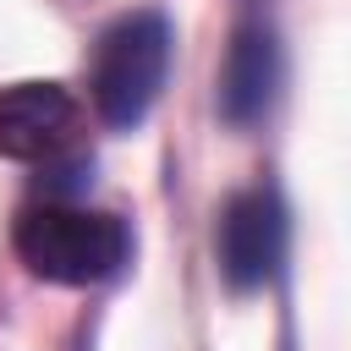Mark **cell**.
<instances>
[{
  "instance_id": "obj_1",
  "label": "cell",
  "mask_w": 351,
  "mask_h": 351,
  "mask_svg": "<svg viewBox=\"0 0 351 351\" xmlns=\"http://www.w3.org/2000/svg\"><path fill=\"white\" fill-rule=\"evenodd\" d=\"M165 71H170V22L159 11L115 16L99 33L93 60H88V99H93L99 121L115 126V132L137 126L154 110Z\"/></svg>"
},
{
  "instance_id": "obj_2",
  "label": "cell",
  "mask_w": 351,
  "mask_h": 351,
  "mask_svg": "<svg viewBox=\"0 0 351 351\" xmlns=\"http://www.w3.org/2000/svg\"><path fill=\"white\" fill-rule=\"evenodd\" d=\"M126 225L77 203H38L16 219V258L55 285H99L126 263Z\"/></svg>"
},
{
  "instance_id": "obj_3",
  "label": "cell",
  "mask_w": 351,
  "mask_h": 351,
  "mask_svg": "<svg viewBox=\"0 0 351 351\" xmlns=\"http://www.w3.org/2000/svg\"><path fill=\"white\" fill-rule=\"evenodd\" d=\"M285 258V208L269 186L236 192L219 214V269L236 291H258L274 280Z\"/></svg>"
},
{
  "instance_id": "obj_4",
  "label": "cell",
  "mask_w": 351,
  "mask_h": 351,
  "mask_svg": "<svg viewBox=\"0 0 351 351\" xmlns=\"http://www.w3.org/2000/svg\"><path fill=\"white\" fill-rule=\"evenodd\" d=\"M82 110L60 82H16L0 88V159H55L77 143Z\"/></svg>"
},
{
  "instance_id": "obj_5",
  "label": "cell",
  "mask_w": 351,
  "mask_h": 351,
  "mask_svg": "<svg viewBox=\"0 0 351 351\" xmlns=\"http://www.w3.org/2000/svg\"><path fill=\"white\" fill-rule=\"evenodd\" d=\"M274 82H280V55H274L269 27H241L230 38V55L219 71V115L236 126L258 121L274 99Z\"/></svg>"
}]
</instances>
